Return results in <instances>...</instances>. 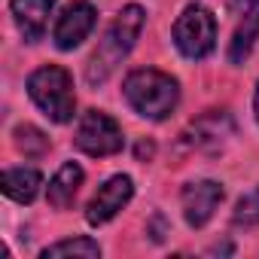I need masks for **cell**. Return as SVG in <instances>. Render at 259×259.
<instances>
[{
    "label": "cell",
    "mask_w": 259,
    "mask_h": 259,
    "mask_svg": "<svg viewBox=\"0 0 259 259\" xmlns=\"http://www.w3.org/2000/svg\"><path fill=\"white\" fill-rule=\"evenodd\" d=\"M144 22H147V13H144V7H138V4H128V7L110 22V28L104 31L98 49L92 52V58H89V64H85V79H89V85L107 82V76L122 64V58H125L128 52L135 49V43H138V37H141V31H144Z\"/></svg>",
    "instance_id": "6da1fadb"
},
{
    "label": "cell",
    "mask_w": 259,
    "mask_h": 259,
    "mask_svg": "<svg viewBox=\"0 0 259 259\" xmlns=\"http://www.w3.org/2000/svg\"><path fill=\"white\" fill-rule=\"evenodd\" d=\"M122 95L138 116L162 122L174 113V107L180 101V85L171 73H162L156 67H141L125 76Z\"/></svg>",
    "instance_id": "7a4b0ae2"
},
{
    "label": "cell",
    "mask_w": 259,
    "mask_h": 259,
    "mask_svg": "<svg viewBox=\"0 0 259 259\" xmlns=\"http://www.w3.org/2000/svg\"><path fill=\"white\" fill-rule=\"evenodd\" d=\"M28 95L31 101L58 125L73 119L76 110V98H73V79L64 67L58 64H46L40 70H34L28 76Z\"/></svg>",
    "instance_id": "3957f363"
},
{
    "label": "cell",
    "mask_w": 259,
    "mask_h": 259,
    "mask_svg": "<svg viewBox=\"0 0 259 259\" xmlns=\"http://www.w3.org/2000/svg\"><path fill=\"white\" fill-rule=\"evenodd\" d=\"M174 46L189 61H201L217 46V19L204 4H189L174 22Z\"/></svg>",
    "instance_id": "277c9868"
},
{
    "label": "cell",
    "mask_w": 259,
    "mask_h": 259,
    "mask_svg": "<svg viewBox=\"0 0 259 259\" xmlns=\"http://www.w3.org/2000/svg\"><path fill=\"white\" fill-rule=\"evenodd\" d=\"M73 144L85 156L101 159V156H116L122 150L125 138H122V128L116 125L113 116H107L101 110H89L79 119V128H76V135H73Z\"/></svg>",
    "instance_id": "5b68a950"
},
{
    "label": "cell",
    "mask_w": 259,
    "mask_h": 259,
    "mask_svg": "<svg viewBox=\"0 0 259 259\" xmlns=\"http://www.w3.org/2000/svg\"><path fill=\"white\" fill-rule=\"evenodd\" d=\"M235 135V122L226 110H210L204 116H198L186 132H183V150L189 153H220L229 138Z\"/></svg>",
    "instance_id": "8992f818"
},
{
    "label": "cell",
    "mask_w": 259,
    "mask_h": 259,
    "mask_svg": "<svg viewBox=\"0 0 259 259\" xmlns=\"http://www.w3.org/2000/svg\"><path fill=\"white\" fill-rule=\"evenodd\" d=\"M132 195H135L132 177H128V174H113V177L104 180V183L98 186V192L92 195V201H89V207H85V220H89L92 226L110 223L128 201H132Z\"/></svg>",
    "instance_id": "52a82bcc"
},
{
    "label": "cell",
    "mask_w": 259,
    "mask_h": 259,
    "mask_svg": "<svg viewBox=\"0 0 259 259\" xmlns=\"http://www.w3.org/2000/svg\"><path fill=\"white\" fill-rule=\"evenodd\" d=\"M223 198H226V189H223V183H217V180H192V183H186L183 192H180L186 223H189L192 229L207 226L210 217H213V210L223 204Z\"/></svg>",
    "instance_id": "ba28073f"
},
{
    "label": "cell",
    "mask_w": 259,
    "mask_h": 259,
    "mask_svg": "<svg viewBox=\"0 0 259 259\" xmlns=\"http://www.w3.org/2000/svg\"><path fill=\"white\" fill-rule=\"evenodd\" d=\"M95 22H98V13H95V7L89 4V0H73V4H67L64 13H61L58 22H55V31H52L55 46H58L61 52L76 49V46L92 34Z\"/></svg>",
    "instance_id": "9c48e42d"
},
{
    "label": "cell",
    "mask_w": 259,
    "mask_h": 259,
    "mask_svg": "<svg viewBox=\"0 0 259 259\" xmlns=\"http://www.w3.org/2000/svg\"><path fill=\"white\" fill-rule=\"evenodd\" d=\"M52 7H55V0H13L10 4V13H13L16 28L22 31L25 43L43 40L49 16H52Z\"/></svg>",
    "instance_id": "30bf717a"
},
{
    "label": "cell",
    "mask_w": 259,
    "mask_h": 259,
    "mask_svg": "<svg viewBox=\"0 0 259 259\" xmlns=\"http://www.w3.org/2000/svg\"><path fill=\"white\" fill-rule=\"evenodd\" d=\"M259 40V0H247V7L241 13V22L232 34L229 43V61L232 64H244L247 55L253 52V43Z\"/></svg>",
    "instance_id": "8fae6325"
},
{
    "label": "cell",
    "mask_w": 259,
    "mask_h": 259,
    "mask_svg": "<svg viewBox=\"0 0 259 259\" xmlns=\"http://www.w3.org/2000/svg\"><path fill=\"white\" fill-rule=\"evenodd\" d=\"M82 177H85V174H82V168H79L76 162H64V165L58 168V174L49 180V192H46L49 204H52L55 210H67V207L73 204L79 186H82Z\"/></svg>",
    "instance_id": "7c38bea8"
},
{
    "label": "cell",
    "mask_w": 259,
    "mask_h": 259,
    "mask_svg": "<svg viewBox=\"0 0 259 259\" xmlns=\"http://www.w3.org/2000/svg\"><path fill=\"white\" fill-rule=\"evenodd\" d=\"M40 186H43V177L34 168H7L4 171V195L19 204H31L37 198Z\"/></svg>",
    "instance_id": "4fadbf2b"
},
{
    "label": "cell",
    "mask_w": 259,
    "mask_h": 259,
    "mask_svg": "<svg viewBox=\"0 0 259 259\" xmlns=\"http://www.w3.org/2000/svg\"><path fill=\"white\" fill-rule=\"evenodd\" d=\"M40 256L43 259H49V256H85V259H98L101 256V247H98V241L79 235V238H64L58 244H49Z\"/></svg>",
    "instance_id": "5bb4252c"
},
{
    "label": "cell",
    "mask_w": 259,
    "mask_h": 259,
    "mask_svg": "<svg viewBox=\"0 0 259 259\" xmlns=\"http://www.w3.org/2000/svg\"><path fill=\"white\" fill-rule=\"evenodd\" d=\"M13 138H16V147H19L25 156H31V159H37V156H43V153L49 150V138L40 132L37 125H16Z\"/></svg>",
    "instance_id": "9a60e30c"
},
{
    "label": "cell",
    "mask_w": 259,
    "mask_h": 259,
    "mask_svg": "<svg viewBox=\"0 0 259 259\" xmlns=\"http://www.w3.org/2000/svg\"><path fill=\"white\" fill-rule=\"evenodd\" d=\"M232 223L235 226H244V229H253L259 226V186H253L250 192H244L232 210Z\"/></svg>",
    "instance_id": "2e32d148"
},
{
    "label": "cell",
    "mask_w": 259,
    "mask_h": 259,
    "mask_svg": "<svg viewBox=\"0 0 259 259\" xmlns=\"http://www.w3.org/2000/svg\"><path fill=\"white\" fill-rule=\"evenodd\" d=\"M138 156H141V159H144V156H153V144H141V147H138Z\"/></svg>",
    "instance_id": "e0dca14e"
},
{
    "label": "cell",
    "mask_w": 259,
    "mask_h": 259,
    "mask_svg": "<svg viewBox=\"0 0 259 259\" xmlns=\"http://www.w3.org/2000/svg\"><path fill=\"white\" fill-rule=\"evenodd\" d=\"M253 113H256V122H259V85H256V95H253Z\"/></svg>",
    "instance_id": "ac0fdd59"
}]
</instances>
